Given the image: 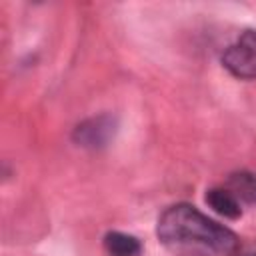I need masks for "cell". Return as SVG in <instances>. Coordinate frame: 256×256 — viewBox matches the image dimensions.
Wrapping results in <instances>:
<instances>
[{
  "label": "cell",
  "mask_w": 256,
  "mask_h": 256,
  "mask_svg": "<svg viewBox=\"0 0 256 256\" xmlns=\"http://www.w3.org/2000/svg\"><path fill=\"white\" fill-rule=\"evenodd\" d=\"M158 238L166 244H198L216 252L236 248V234L190 204H176L158 218Z\"/></svg>",
  "instance_id": "6da1fadb"
},
{
  "label": "cell",
  "mask_w": 256,
  "mask_h": 256,
  "mask_svg": "<svg viewBox=\"0 0 256 256\" xmlns=\"http://www.w3.org/2000/svg\"><path fill=\"white\" fill-rule=\"evenodd\" d=\"M222 64L236 78H256V32L246 30L240 36L238 44L228 46L222 54Z\"/></svg>",
  "instance_id": "7a4b0ae2"
},
{
  "label": "cell",
  "mask_w": 256,
  "mask_h": 256,
  "mask_svg": "<svg viewBox=\"0 0 256 256\" xmlns=\"http://www.w3.org/2000/svg\"><path fill=\"white\" fill-rule=\"evenodd\" d=\"M114 134H116V118L110 114H100L80 122L72 132V140L82 148L100 150L108 146Z\"/></svg>",
  "instance_id": "3957f363"
},
{
  "label": "cell",
  "mask_w": 256,
  "mask_h": 256,
  "mask_svg": "<svg viewBox=\"0 0 256 256\" xmlns=\"http://www.w3.org/2000/svg\"><path fill=\"white\" fill-rule=\"evenodd\" d=\"M206 204L220 216L228 218V220H236L242 216V208L238 198L226 190V188H212L206 192Z\"/></svg>",
  "instance_id": "277c9868"
},
{
  "label": "cell",
  "mask_w": 256,
  "mask_h": 256,
  "mask_svg": "<svg viewBox=\"0 0 256 256\" xmlns=\"http://www.w3.org/2000/svg\"><path fill=\"white\" fill-rule=\"evenodd\" d=\"M104 248L110 256H138L140 242L124 232H108L104 236Z\"/></svg>",
  "instance_id": "5b68a950"
},
{
  "label": "cell",
  "mask_w": 256,
  "mask_h": 256,
  "mask_svg": "<svg viewBox=\"0 0 256 256\" xmlns=\"http://www.w3.org/2000/svg\"><path fill=\"white\" fill-rule=\"evenodd\" d=\"M228 186H230V192L236 198H240L244 202H250V204H256V174L236 172V174L230 176Z\"/></svg>",
  "instance_id": "8992f818"
}]
</instances>
